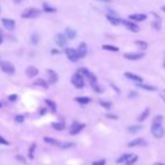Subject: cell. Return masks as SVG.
Listing matches in <instances>:
<instances>
[{"label":"cell","mask_w":165,"mask_h":165,"mask_svg":"<svg viewBox=\"0 0 165 165\" xmlns=\"http://www.w3.org/2000/svg\"><path fill=\"white\" fill-rule=\"evenodd\" d=\"M42 10H39L37 8H27L21 13V18L24 19H34L37 18L38 16H41Z\"/></svg>","instance_id":"1"},{"label":"cell","mask_w":165,"mask_h":165,"mask_svg":"<svg viewBox=\"0 0 165 165\" xmlns=\"http://www.w3.org/2000/svg\"><path fill=\"white\" fill-rule=\"evenodd\" d=\"M0 69L1 71L8 75H14L15 72H16V69L14 66L13 63H10L9 61H1L0 62Z\"/></svg>","instance_id":"2"},{"label":"cell","mask_w":165,"mask_h":165,"mask_svg":"<svg viewBox=\"0 0 165 165\" xmlns=\"http://www.w3.org/2000/svg\"><path fill=\"white\" fill-rule=\"evenodd\" d=\"M78 73H80V74L83 76V78L85 76V78L89 80L90 84H94V83H97V76L94 75L92 72H90L88 69L80 68L79 70H78Z\"/></svg>","instance_id":"3"},{"label":"cell","mask_w":165,"mask_h":165,"mask_svg":"<svg viewBox=\"0 0 165 165\" xmlns=\"http://www.w3.org/2000/svg\"><path fill=\"white\" fill-rule=\"evenodd\" d=\"M71 82H72V84L78 88V89H82L83 87H84V78L81 75L80 73L76 72L75 74H73L72 78H71Z\"/></svg>","instance_id":"4"},{"label":"cell","mask_w":165,"mask_h":165,"mask_svg":"<svg viewBox=\"0 0 165 165\" xmlns=\"http://www.w3.org/2000/svg\"><path fill=\"white\" fill-rule=\"evenodd\" d=\"M64 53L65 55L68 56V59L71 61V62H78V60H79V56H78V53L74 48H71V47H66L65 50H64Z\"/></svg>","instance_id":"5"},{"label":"cell","mask_w":165,"mask_h":165,"mask_svg":"<svg viewBox=\"0 0 165 165\" xmlns=\"http://www.w3.org/2000/svg\"><path fill=\"white\" fill-rule=\"evenodd\" d=\"M151 131H152L153 136H154L155 138H162L163 135H164V129L162 127V125H154V124H153Z\"/></svg>","instance_id":"6"},{"label":"cell","mask_w":165,"mask_h":165,"mask_svg":"<svg viewBox=\"0 0 165 165\" xmlns=\"http://www.w3.org/2000/svg\"><path fill=\"white\" fill-rule=\"evenodd\" d=\"M85 127V124H81L78 123V121H74L71 126V129H70V135H78L80 131H82V129Z\"/></svg>","instance_id":"7"},{"label":"cell","mask_w":165,"mask_h":165,"mask_svg":"<svg viewBox=\"0 0 165 165\" xmlns=\"http://www.w3.org/2000/svg\"><path fill=\"white\" fill-rule=\"evenodd\" d=\"M47 73V76H48V84H55L57 81H59V74L55 72L54 70H52V69H48L46 71Z\"/></svg>","instance_id":"8"},{"label":"cell","mask_w":165,"mask_h":165,"mask_svg":"<svg viewBox=\"0 0 165 165\" xmlns=\"http://www.w3.org/2000/svg\"><path fill=\"white\" fill-rule=\"evenodd\" d=\"M1 24L7 30H14L15 26H16V21L14 19H9V18H2L1 19Z\"/></svg>","instance_id":"9"},{"label":"cell","mask_w":165,"mask_h":165,"mask_svg":"<svg viewBox=\"0 0 165 165\" xmlns=\"http://www.w3.org/2000/svg\"><path fill=\"white\" fill-rule=\"evenodd\" d=\"M120 23H121L123 25L126 26V28H128V29L131 30V32H134V33H137V32H139V27H138V25H136L135 23H133V21H129V20H120Z\"/></svg>","instance_id":"10"},{"label":"cell","mask_w":165,"mask_h":165,"mask_svg":"<svg viewBox=\"0 0 165 165\" xmlns=\"http://www.w3.org/2000/svg\"><path fill=\"white\" fill-rule=\"evenodd\" d=\"M55 43H56L60 47H64L66 45V43H68V39H66V37H65L64 34L59 33V34H56V36H55Z\"/></svg>","instance_id":"11"},{"label":"cell","mask_w":165,"mask_h":165,"mask_svg":"<svg viewBox=\"0 0 165 165\" xmlns=\"http://www.w3.org/2000/svg\"><path fill=\"white\" fill-rule=\"evenodd\" d=\"M75 51H76V53H78L79 59H82V57H84L85 55H87V53H88V46H87L85 43H81Z\"/></svg>","instance_id":"12"},{"label":"cell","mask_w":165,"mask_h":165,"mask_svg":"<svg viewBox=\"0 0 165 165\" xmlns=\"http://www.w3.org/2000/svg\"><path fill=\"white\" fill-rule=\"evenodd\" d=\"M146 144H147V142L144 138H140L139 137V138H136V139L129 142L128 146L129 147H137V146H146Z\"/></svg>","instance_id":"13"},{"label":"cell","mask_w":165,"mask_h":165,"mask_svg":"<svg viewBox=\"0 0 165 165\" xmlns=\"http://www.w3.org/2000/svg\"><path fill=\"white\" fill-rule=\"evenodd\" d=\"M144 53H126L124 55V57L129 60V61H137V60H140L142 57H144Z\"/></svg>","instance_id":"14"},{"label":"cell","mask_w":165,"mask_h":165,"mask_svg":"<svg viewBox=\"0 0 165 165\" xmlns=\"http://www.w3.org/2000/svg\"><path fill=\"white\" fill-rule=\"evenodd\" d=\"M38 74V69L34 65H30L26 69V75L28 78H35Z\"/></svg>","instance_id":"15"},{"label":"cell","mask_w":165,"mask_h":165,"mask_svg":"<svg viewBox=\"0 0 165 165\" xmlns=\"http://www.w3.org/2000/svg\"><path fill=\"white\" fill-rule=\"evenodd\" d=\"M125 76H126L127 79H129V80L135 81V82H137V83H142V82H143V78L139 75H137V74H135V73L126 72L125 73Z\"/></svg>","instance_id":"16"},{"label":"cell","mask_w":165,"mask_h":165,"mask_svg":"<svg viewBox=\"0 0 165 165\" xmlns=\"http://www.w3.org/2000/svg\"><path fill=\"white\" fill-rule=\"evenodd\" d=\"M147 16L145 14H133V15H129V19L134 21H144L146 20Z\"/></svg>","instance_id":"17"},{"label":"cell","mask_w":165,"mask_h":165,"mask_svg":"<svg viewBox=\"0 0 165 165\" xmlns=\"http://www.w3.org/2000/svg\"><path fill=\"white\" fill-rule=\"evenodd\" d=\"M64 35H65L66 39H74V38L76 37V30H74V29H72V28L68 27V28L65 29Z\"/></svg>","instance_id":"18"},{"label":"cell","mask_w":165,"mask_h":165,"mask_svg":"<svg viewBox=\"0 0 165 165\" xmlns=\"http://www.w3.org/2000/svg\"><path fill=\"white\" fill-rule=\"evenodd\" d=\"M149 114H151V110H149V108H146V109H145L144 111H143V112H142V114L138 116L137 120H138L139 123H143V121H145V120L148 118Z\"/></svg>","instance_id":"19"},{"label":"cell","mask_w":165,"mask_h":165,"mask_svg":"<svg viewBox=\"0 0 165 165\" xmlns=\"http://www.w3.org/2000/svg\"><path fill=\"white\" fill-rule=\"evenodd\" d=\"M43 140H44L45 143H47V144L54 145V146H60V145H61V142H60V140L55 139V138H53V137H48V136L44 137Z\"/></svg>","instance_id":"20"},{"label":"cell","mask_w":165,"mask_h":165,"mask_svg":"<svg viewBox=\"0 0 165 165\" xmlns=\"http://www.w3.org/2000/svg\"><path fill=\"white\" fill-rule=\"evenodd\" d=\"M33 84H34L35 87H41L43 89H48V83H47L44 79H37Z\"/></svg>","instance_id":"21"},{"label":"cell","mask_w":165,"mask_h":165,"mask_svg":"<svg viewBox=\"0 0 165 165\" xmlns=\"http://www.w3.org/2000/svg\"><path fill=\"white\" fill-rule=\"evenodd\" d=\"M44 102L46 103V106L50 108V110H51L52 112H56L57 107H56V103H55L53 100H51V99H45V100H44Z\"/></svg>","instance_id":"22"},{"label":"cell","mask_w":165,"mask_h":165,"mask_svg":"<svg viewBox=\"0 0 165 165\" xmlns=\"http://www.w3.org/2000/svg\"><path fill=\"white\" fill-rule=\"evenodd\" d=\"M74 100H75L78 103H80V105H88V103H90V101H91V99H90L89 97H76Z\"/></svg>","instance_id":"23"},{"label":"cell","mask_w":165,"mask_h":165,"mask_svg":"<svg viewBox=\"0 0 165 165\" xmlns=\"http://www.w3.org/2000/svg\"><path fill=\"white\" fill-rule=\"evenodd\" d=\"M30 42H32L33 45H38L39 42H41V36H39V34H37V33H33L32 36H30Z\"/></svg>","instance_id":"24"},{"label":"cell","mask_w":165,"mask_h":165,"mask_svg":"<svg viewBox=\"0 0 165 165\" xmlns=\"http://www.w3.org/2000/svg\"><path fill=\"white\" fill-rule=\"evenodd\" d=\"M52 127L56 129V130H63L65 128V123L64 121H56V123H52Z\"/></svg>","instance_id":"25"},{"label":"cell","mask_w":165,"mask_h":165,"mask_svg":"<svg viewBox=\"0 0 165 165\" xmlns=\"http://www.w3.org/2000/svg\"><path fill=\"white\" fill-rule=\"evenodd\" d=\"M43 10L45 11V13H55L56 11V8L51 6L50 4H47V2H44L43 4Z\"/></svg>","instance_id":"26"},{"label":"cell","mask_w":165,"mask_h":165,"mask_svg":"<svg viewBox=\"0 0 165 165\" xmlns=\"http://www.w3.org/2000/svg\"><path fill=\"white\" fill-rule=\"evenodd\" d=\"M107 19L115 26L119 25V24H120V20H121V19H119V18L116 17V16H111V15H107Z\"/></svg>","instance_id":"27"},{"label":"cell","mask_w":165,"mask_h":165,"mask_svg":"<svg viewBox=\"0 0 165 165\" xmlns=\"http://www.w3.org/2000/svg\"><path fill=\"white\" fill-rule=\"evenodd\" d=\"M35 149H36V144L33 143V144L30 145L29 149H28V158H29V160H34Z\"/></svg>","instance_id":"28"},{"label":"cell","mask_w":165,"mask_h":165,"mask_svg":"<svg viewBox=\"0 0 165 165\" xmlns=\"http://www.w3.org/2000/svg\"><path fill=\"white\" fill-rule=\"evenodd\" d=\"M137 87L140 88V89L147 90V91H156V88L155 87H152V85H147V84H143V83H137Z\"/></svg>","instance_id":"29"},{"label":"cell","mask_w":165,"mask_h":165,"mask_svg":"<svg viewBox=\"0 0 165 165\" xmlns=\"http://www.w3.org/2000/svg\"><path fill=\"white\" fill-rule=\"evenodd\" d=\"M131 155H133V154H124V155H121V156L117 160V163H118V164H121L124 162H127L131 157Z\"/></svg>","instance_id":"30"},{"label":"cell","mask_w":165,"mask_h":165,"mask_svg":"<svg viewBox=\"0 0 165 165\" xmlns=\"http://www.w3.org/2000/svg\"><path fill=\"white\" fill-rule=\"evenodd\" d=\"M143 127H142L140 125H135V126H130V127H128V131L131 133V134H135V133H137V131H139Z\"/></svg>","instance_id":"31"},{"label":"cell","mask_w":165,"mask_h":165,"mask_svg":"<svg viewBox=\"0 0 165 165\" xmlns=\"http://www.w3.org/2000/svg\"><path fill=\"white\" fill-rule=\"evenodd\" d=\"M163 116L162 115H158V116H155L154 117V119H153V124L154 125H162V123H163Z\"/></svg>","instance_id":"32"},{"label":"cell","mask_w":165,"mask_h":165,"mask_svg":"<svg viewBox=\"0 0 165 165\" xmlns=\"http://www.w3.org/2000/svg\"><path fill=\"white\" fill-rule=\"evenodd\" d=\"M102 48L106 51H111V52H118L119 48L117 46H112V45H102Z\"/></svg>","instance_id":"33"},{"label":"cell","mask_w":165,"mask_h":165,"mask_svg":"<svg viewBox=\"0 0 165 165\" xmlns=\"http://www.w3.org/2000/svg\"><path fill=\"white\" fill-rule=\"evenodd\" d=\"M155 21H153V27L155 29H161V18H158L157 16H155Z\"/></svg>","instance_id":"34"},{"label":"cell","mask_w":165,"mask_h":165,"mask_svg":"<svg viewBox=\"0 0 165 165\" xmlns=\"http://www.w3.org/2000/svg\"><path fill=\"white\" fill-rule=\"evenodd\" d=\"M135 44L140 47V50H146L147 48V43L144 42V41H136Z\"/></svg>","instance_id":"35"},{"label":"cell","mask_w":165,"mask_h":165,"mask_svg":"<svg viewBox=\"0 0 165 165\" xmlns=\"http://www.w3.org/2000/svg\"><path fill=\"white\" fill-rule=\"evenodd\" d=\"M99 103H100V105H101V106L103 107L105 109H110V108L112 107V103H111V102L105 101V100H100V101H99Z\"/></svg>","instance_id":"36"},{"label":"cell","mask_w":165,"mask_h":165,"mask_svg":"<svg viewBox=\"0 0 165 165\" xmlns=\"http://www.w3.org/2000/svg\"><path fill=\"white\" fill-rule=\"evenodd\" d=\"M137 160H138V157L133 154L130 158H129V160H128V161L126 162V165H134V163H135V162L137 161Z\"/></svg>","instance_id":"37"},{"label":"cell","mask_w":165,"mask_h":165,"mask_svg":"<svg viewBox=\"0 0 165 165\" xmlns=\"http://www.w3.org/2000/svg\"><path fill=\"white\" fill-rule=\"evenodd\" d=\"M73 146H75L74 143H61V145H60L61 148H71Z\"/></svg>","instance_id":"38"},{"label":"cell","mask_w":165,"mask_h":165,"mask_svg":"<svg viewBox=\"0 0 165 165\" xmlns=\"http://www.w3.org/2000/svg\"><path fill=\"white\" fill-rule=\"evenodd\" d=\"M91 87H92V89L94 90L96 92H98V93H102V91H103V90H102L101 87H99V85H98V83H94V84H91Z\"/></svg>","instance_id":"39"},{"label":"cell","mask_w":165,"mask_h":165,"mask_svg":"<svg viewBox=\"0 0 165 165\" xmlns=\"http://www.w3.org/2000/svg\"><path fill=\"white\" fill-rule=\"evenodd\" d=\"M24 120H25V117L23 116V115H17L16 117H15V121L18 124H21L24 123Z\"/></svg>","instance_id":"40"},{"label":"cell","mask_w":165,"mask_h":165,"mask_svg":"<svg viewBox=\"0 0 165 165\" xmlns=\"http://www.w3.org/2000/svg\"><path fill=\"white\" fill-rule=\"evenodd\" d=\"M17 99H18L17 94H10V96L8 97V100H9V101H11V102L17 101Z\"/></svg>","instance_id":"41"},{"label":"cell","mask_w":165,"mask_h":165,"mask_svg":"<svg viewBox=\"0 0 165 165\" xmlns=\"http://www.w3.org/2000/svg\"><path fill=\"white\" fill-rule=\"evenodd\" d=\"M92 165H106V160H100V161H94Z\"/></svg>","instance_id":"42"},{"label":"cell","mask_w":165,"mask_h":165,"mask_svg":"<svg viewBox=\"0 0 165 165\" xmlns=\"http://www.w3.org/2000/svg\"><path fill=\"white\" fill-rule=\"evenodd\" d=\"M106 117L109 119H114V120H117V119H118V116H117V115H112V114H107Z\"/></svg>","instance_id":"43"},{"label":"cell","mask_w":165,"mask_h":165,"mask_svg":"<svg viewBox=\"0 0 165 165\" xmlns=\"http://www.w3.org/2000/svg\"><path fill=\"white\" fill-rule=\"evenodd\" d=\"M0 144H1V145H6V146H7V145H9V142H8V140L5 139L2 136H0Z\"/></svg>","instance_id":"44"},{"label":"cell","mask_w":165,"mask_h":165,"mask_svg":"<svg viewBox=\"0 0 165 165\" xmlns=\"http://www.w3.org/2000/svg\"><path fill=\"white\" fill-rule=\"evenodd\" d=\"M16 160H17V161H20L23 164H26V160L21 156V155H16Z\"/></svg>","instance_id":"45"},{"label":"cell","mask_w":165,"mask_h":165,"mask_svg":"<svg viewBox=\"0 0 165 165\" xmlns=\"http://www.w3.org/2000/svg\"><path fill=\"white\" fill-rule=\"evenodd\" d=\"M2 42H4V33H2V30L0 29V45L2 44Z\"/></svg>","instance_id":"46"},{"label":"cell","mask_w":165,"mask_h":165,"mask_svg":"<svg viewBox=\"0 0 165 165\" xmlns=\"http://www.w3.org/2000/svg\"><path fill=\"white\" fill-rule=\"evenodd\" d=\"M137 96H138V94H137L135 91H131V92L129 93V96H128V97L129 98H135V97H137Z\"/></svg>","instance_id":"47"},{"label":"cell","mask_w":165,"mask_h":165,"mask_svg":"<svg viewBox=\"0 0 165 165\" xmlns=\"http://www.w3.org/2000/svg\"><path fill=\"white\" fill-rule=\"evenodd\" d=\"M110 85H111V87H112V88H114V89L116 90V91H117V93L120 92V90H119L118 88H117V87H116V85H115V84H112V83H110Z\"/></svg>","instance_id":"48"},{"label":"cell","mask_w":165,"mask_h":165,"mask_svg":"<svg viewBox=\"0 0 165 165\" xmlns=\"http://www.w3.org/2000/svg\"><path fill=\"white\" fill-rule=\"evenodd\" d=\"M51 53H52V54H59L60 51H57V50H54V48H53V50L51 51Z\"/></svg>","instance_id":"49"},{"label":"cell","mask_w":165,"mask_h":165,"mask_svg":"<svg viewBox=\"0 0 165 165\" xmlns=\"http://www.w3.org/2000/svg\"><path fill=\"white\" fill-rule=\"evenodd\" d=\"M23 1H24V0H14V2H15V4H16V5H19V4H21V2H23Z\"/></svg>","instance_id":"50"},{"label":"cell","mask_w":165,"mask_h":165,"mask_svg":"<svg viewBox=\"0 0 165 165\" xmlns=\"http://www.w3.org/2000/svg\"><path fill=\"white\" fill-rule=\"evenodd\" d=\"M46 112V109H41V115H45Z\"/></svg>","instance_id":"51"},{"label":"cell","mask_w":165,"mask_h":165,"mask_svg":"<svg viewBox=\"0 0 165 165\" xmlns=\"http://www.w3.org/2000/svg\"><path fill=\"white\" fill-rule=\"evenodd\" d=\"M99 1H102V2H111L112 0H99Z\"/></svg>","instance_id":"52"},{"label":"cell","mask_w":165,"mask_h":165,"mask_svg":"<svg viewBox=\"0 0 165 165\" xmlns=\"http://www.w3.org/2000/svg\"><path fill=\"white\" fill-rule=\"evenodd\" d=\"M162 11H164V13H165V6H162Z\"/></svg>","instance_id":"53"},{"label":"cell","mask_w":165,"mask_h":165,"mask_svg":"<svg viewBox=\"0 0 165 165\" xmlns=\"http://www.w3.org/2000/svg\"><path fill=\"white\" fill-rule=\"evenodd\" d=\"M155 165H165V164H163V163H155Z\"/></svg>","instance_id":"54"},{"label":"cell","mask_w":165,"mask_h":165,"mask_svg":"<svg viewBox=\"0 0 165 165\" xmlns=\"http://www.w3.org/2000/svg\"><path fill=\"white\" fill-rule=\"evenodd\" d=\"M2 108V103H1V101H0V109Z\"/></svg>","instance_id":"55"},{"label":"cell","mask_w":165,"mask_h":165,"mask_svg":"<svg viewBox=\"0 0 165 165\" xmlns=\"http://www.w3.org/2000/svg\"><path fill=\"white\" fill-rule=\"evenodd\" d=\"M164 68H165V63H164Z\"/></svg>","instance_id":"56"}]
</instances>
